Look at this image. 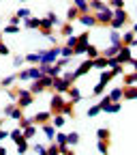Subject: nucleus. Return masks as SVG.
Returning <instances> with one entry per match:
<instances>
[{
  "mask_svg": "<svg viewBox=\"0 0 137 155\" xmlns=\"http://www.w3.org/2000/svg\"><path fill=\"white\" fill-rule=\"evenodd\" d=\"M75 43H77V37H75V35H69V37H67V45H71V48H73Z\"/></svg>",
  "mask_w": 137,
  "mask_h": 155,
  "instance_id": "nucleus-52",
  "label": "nucleus"
},
{
  "mask_svg": "<svg viewBox=\"0 0 137 155\" xmlns=\"http://www.w3.org/2000/svg\"><path fill=\"white\" fill-rule=\"evenodd\" d=\"M24 61H26V58H24V56H15V58H13V63H15L17 67H19V65H22Z\"/></svg>",
  "mask_w": 137,
  "mask_h": 155,
  "instance_id": "nucleus-56",
  "label": "nucleus"
},
{
  "mask_svg": "<svg viewBox=\"0 0 137 155\" xmlns=\"http://www.w3.org/2000/svg\"><path fill=\"white\" fill-rule=\"evenodd\" d=\"M137 82V71L135 73H129L126 78H124V84H135Z\"/></svg>",
  "mask_w": 137,
  "mask_h": 155,
  "instance_id": "nucleus-45",
  "label": "nucleus"
},
{
  "mask_svg": "<svg viewBox=\"0 0 137 155\" xmlns=\"http://www.w3.org/2000/svg\"><path fill=\"white\" fill-rule=\"evenodd\" d=\"M62 106H64V97H62V93H54L51 101H49V112H51V114L62 112Z\"/></svg>",
  "mask_w": 137,
  "mask_h": 155,
  "instance_id": "nucleus-5",
  "label": "nucleus"
},
{
  "mask_svg": "<svg viewBox=\"0 0 137 155\" xmlns=\"http://www.w3.org/2000/svg\"><path fill=\"white\" fill-rule=\"evenodd\" d=\"M0 127H2V119H0Z\"/></svg>",
  "mask_w": 137,
  "mask_h": 155,
  "instance_id": "nucleus-64",
  "label": "nucleus"
},
{
  "mask_svg": "<svg viewBox=\"0 0 137 155\" xmlns=\"http://www.w3.org/2000/svg\"><path fill=\"white\" fill-rule=\"evenodd\" d=\"M11 95L15 97V99H17L15 104H17L19 108H22V110H24V108H28V106H30V104L34 101V95L30 93V88H28V91H26V88H19V91H11Z\"/></svg>",
  "mask_w": 137,
  "mask_h": 155,
  "instance_id": "nucleus-1",
  "label": "nucleus"
},
{
  "mask_svg": "<svg viewBox=\"0 0 137 155\" xmlns=\"http://www.w3.org/2000/svg\"><path fill=\"white\" fill-rule=\"evenodd\" d=\"M54 84V78L51 75H47V73H43L39 80H32V86H30V93L32 95H39V93H43L45 88H49Z\"/></svg>",
  "mask_w": 137,
  "mask_h": 155,
  "instance_id": "nucleus-2",
  "label": "nucleus"
},
{
  "mask_svg": "<svg viewBox=\"0 0 137 155\" xmlns=\"http://www.w3.org/2000/svg\"><path fill=\"white\" fill-rule=\"evenodd\" d=\"M34 151H36V153H43V155H47V147H43V144H34Z\"/></svg>",
  "mask_w": 137,
  "mask_h": 155,
  "instance_id": "nucleus-53",
  "label": "nucleus"
},
{
  "mask_svg": "<svg viewBox=\"0 0 137 155\" xmlns=\"http://www.w3.org/2000/svg\"><path fill=\"white\" fill-rule=\"evenodd\" d=\"M67 93H69V97H71V99H73V101H79V99H82V93H79V88H77L75 84H71Z\"/></svg>",
  "mask_w": 137,
  "mask_h": 155,
  "instance_id": "nucleus-19",
  "label": "nucleus"
},
{
  "mask_svg": "<svg viewBox=\"0 0 137 155\" xmlns=\"http://www.w3.org/2000/svg\"><path fill=\"white\" fill-rule=\"evenodd\" d=\"M19 19H22V17H19V15L15 13L13 17H9V22H11V24H19Z\"/></svg>",
  "mask_w": 137,
  "mask_h": 155,
  "instance_id": "nucleus-57",
  "label": "nucleus"
},
{
  "mask_svg": "<svg viewBox=\"0 0 137 155\" xmlns=\"http://www.w3.org/2000/svg\"><path fill=\"white\" fill-rule=\"evenodd\" d=\"M109 39H111V43H114V45H122V35H120L118 30H111Z\"/></svg>",
  "mask_w": 137,
  "mask_h": 155,
  "instance_id": "nucleus-29",
  "label": "nucleus"
},
{
  "mask_svg": "<svg viewBox=\"0 0 137 155\" xmlns=\"http://www.w3.org/2000/svg\"><path fill=\"white\" fill-rule=\"evenodd\" d=\"M0 41H2V32H0Z\"/></svg>",
  "mask_w": 137,
  "mask_h": 155,
  "instance_id": "nucleus-63",
  "label": "nucleus"
},
{
  "mask_svg": "<svg viewBox=\"0 0 137 155\" xmlns=\"http://www.w3.org/2000/svg\"><path fill=\"white\" fill-rule=\"evenodd\" d=\"M90 69H92V58H86V61L75 69V75L77 78H82V75H86V73H90Z\"/></svg>",
  "mask_w": 137,
  "mask_h": 155,
  "instance_id": "nucleus-13",
  "label": "nucleus"
},
{
  "mask_svg": "<svg viewBox=\"0 0 137 155\" xmlns=\"http://www.w3.org/2000/svg\"><path fill=\"white\" fill-rule=\"evenodd\" d=\"M94 17H96V24H109L111 17H114V9H111V7H105V9H101V11H96Z\"/></svg>",
  "mask_w": 137,
  "mask_h": 155,
  "instance_id": "nucleus-6",
  "label": "nucleus"
},
{
  "mask_svg": "<svg viewBox=\"0 0 137 155\" xmlns=\"http://www.w3.org/2000/svg\"><path fill=\"white\" fill-rule=\"evenodd\" d=\"M15 80H17V73H13V75H9V78H5V80L0 82V86H11Z\"/></svg>",
  "mask_w": 137,
  "mask_h": 155,
  "instance_id": "nucleus-42",
  "label": "nucleus"
},
{
  "mask_svg": "<svg viewBox=\"0 0 137 155\" xmlns=\"http://www.w3.org/2000/svg\"><path fill=\"white\" fill-rule=\"evenodd\" d=\"M111 78H116V71H114V69H109V71H103V73H101V78H99V82L107 84V82L111 80Z\"/></svg>",
  "mask_w": 137,
  "mask_h": 155,
  "instance_id": "nucleus-26",
  "label": "nucleus"
},
{
  "mask_svg": "<svg viewBox=\"0 0 137 155\" xmlns=\"http://www.w3.org/2000/svg\"><path fill=\"white\" fill-rule=\"evenodd\" d=\"M2 32H7V35H15V32H19V24H9V26H5Z\"/></svg>",
  "mask_w": 137,
  "mask_h": 155,
  "instance_id": "nucleus-38",
  "label": "nucleus"
},
{
  "mask_svg": "<svg viewBox=\"0 0 137 155\" xmlns=\"http://www.w3.org/2000/svg\"><path fill=\"white\" fill-rule=\"evenodd\" d=\"M71 84H73V82H69L64 75H56V78H54V84H51V86H54V91H56V93H67Z\"/></svg>",
  "mask_w": 137,
  "mask_h": 155,
  "instance_id": "nucleus-8",
  "label": "nucleus"
},
{
  "mask_svg": "<svg viewBox=\"0 0 137 155\" xmlns=\"http://www.w3.org/2000/svg\"><path fill=\"white\" fill-rule=\"evenodd\" d=\"M73 5L79 9V13H88L90 7H88V0H73Z\"/></svg>",
  "mask_w": 137,
  "mask_h": 155,
  "instance_id": "nucleus-25",
  "label": "nucleus"
},
{
  "mask_svg": "<svg viewBox=\"0 0 137 155\" xmlns=\"http://www.w3.org/2000/svg\"><path fill=\"white\" fill-rule=\"evenodd\" d=\"M0 155H7V149L5 147H0Z\"/></svg>",
  "mask_w": 137,
  "mask_h": 155,
  "instance_id": "nucleus-60",
  "label": "nucleus"
},
{
  "mask_svg": "<svg viewBox=\"0 0 137 155\" xmlns=\"http://www.w3.org/2000/svg\"><path fill=\"white\" fill-rule=\"evenodd\" d=\"M77 17H79V9H77L75 5L69 7V11H67V22H75Z\"/></svg>",
  "mask_w": 137,
  "mask_h": 155,
  "instance_id": "nucleus-20",
  "label": "nucleus"
},
{
  "mask_svg": "<svg viewBox=\"0 0 137 155\" xmlns=\"http://www.w3.org/2000/svg\"><path fill=\"white\" fill-rule=\"evenodd\" d=\"M109 97H111V101H122V88H114L109 93Z\"/></svg>",
  "mask_w": 137,
  "mask_h": 155,
  "instance_id": "nucleus-34",
  "label": "nucleus"
},
{
  "mask_svg": "<svg viewBox=\"0 0 137 155\" xmlns=\"http://www.w3.org/2000/svg\"><path fill=\"white\" fill-rule=\"evenodd\" d=\"M122 99H126V101L137 99V86L135 84H124L122 86Z\"/></svg>",
  "mask_w": 137,
  "mask_h": 155,
  "instance_id": "nucleus-10",
  "label": "nucleus"
},
{
  "mask_svg": "<svg viewBox=\"0 0 137 155\" xmlns=\"http://www.w3.org/2000/svg\"><path fill=\"white\" fill-rule=\"evenodd\" d=\"M92 67H99V69H107V56L99 54L96 58H92Z\"/></svg>",
  "mask_w": 137,
  "mask_h": 155,
  "instance_id": "nucleus-16",
  "label": "nucleus"
},
{
  "mask_svg": "<svg viewBox=\"0 0 137 155\" xmlns=\"http://www.w3.org/2000/svg\"><path fill=\"white\" fill-rule=\"evenodd\" d=\"M13 108H15V104H9V106H7V108H5V114H7V116H9V114H11V110H13Z\"/></svg>",
  "mask_w": 137,
  "mask_h": 155,
  "instance_id": "nucleus-58",
  "label": "nucleus"
},
{
  "mask_svg": "<svg viewBox=\"0 0 137 155\" xmlns=\"http://www.w3.org/2000/svg\"><path fill=\"white\" fill-rule=\"evenodd\" d=\"M96 149H99L101 153H109V142H107V140H99V144H96Z\"/></svg>",
  "mask_w": 137,
  "mask_h": 155,
  "instance_id": "nucleus-41",
  "label": "nucleus"
},
{
  "mask_svg": "<svg viewBox=\"0 0 137 155\" xmlns=\"http://www.w3.org/2000/svg\"><path fill=\"white\" fill-rule=\"evenodd\" d=\"M109 136H111V131L107 127H99V129H96V138H99V140H107L109 142Z\"/></svg>",
  "mask_w": 137,
  "mask_h": 155,
  "instance_id": "nucleus-22",
  "label": "nucleus"
},
{
  "mask_svg": "<svg viewBox=\"0 0 137 155\" xmlns=\"http://www.w3.org/2000/svg\"><path fill=\"white\" fill-rule=\"evenodd\" d=\"M99 112H101V106H99V104H96V106H90V108H88V116H96Z\"/></svg>",
  "mask_w": 137,
  "mask_h": 155,
  "instance_id": "nucleus-46",
  "label": "nucleus"
},
{
  "mask_svg": "<svg viewBox=\"0 0 137 155\" xmlns=\"http://www.w3.org/2000/svg\"><path fill=\"white\" fill-rule=\"evenodd\" d=\"M116 61H118L120 65H126L133 61V54H131V45H120L118 54H116Z\"/></svg>",
  "mask_w": 137,
  "mask_h": 155,
  "instance_id": "nucleus-7",
  "label": "nucleus"
},
{
  "mask_svg": "<svg viewBox=\"0 0 137 155\" xmlns=\"http://www.w3.org/2000/svg\"><path fill=\"white\" fill-rule=\"evenodd\" d=\"M58 24V19H56V13H49L47 17L41 19V26H39V30H41L43 37H51V28Z\"/></svg>",
  "mask_w": 137,
  "mask_h": 155,
  "instance_id": "nucleus-4",
  "label": "nucleus"
},
{
  "mask_svg": "<svg viewBox=\"0 0 137 155\" xmlns=\"http://www.w3.org/2000/svg\"><path fill=\"white\" fill-rule=\"evenodd\" d=\"M58 153H60V147H58L56 140H51V144L47 147V155H58Z\"/></svg>",
  "mask_w": 137,
  "mask_h": 155,
  "instance_id": "nucleus-35",
  "label": "nucleus"
},
{
  "mask_svg": "<svg viewBox=\"0 0 137 155\" xmlns=\"http://www.w3.org/2000/svg\"><path fill=\"white\" fill-rule=\"evenodd\" d=\"M86 54H88V58H96V56H99L101 52L96 50L94 45H90V43H88V48H86Z\"/></svg>",
  "mask_w": 137,
  "mask_h": 155,
  "instance_id": "nucleus-37",
  "label": "nucleus"
},
{
  "mask_svg": "<svg viewBox=\"0 0 137 155\" xmlns=\"http://www.w3.org/2000/svg\"><path fill=\"white\" fill-rule=\"evenodd\" d=\"M118 50H120V45H109V48H105V52H101L103 56H107V58H111V56H116V54H118Z\"/></svg>",
  "mask_w": 137,
  "mask_h": 155,
  "instance_id": "nucleus-28",
  "label": "nucleus"
},
{
  "mask_svg": "<svg viewBox=\"0 0 137 155\" xmlns=\"http://www.w3.org/2000/svg\"><path fill=\"white\" fill-rule=\"evenodd\" d=\"M41 75H43L41 65H34V67H30V69H28V78H30V80H39Z\"/></svg>",
  "mask_w": 137,
  "mask_h": 155,
  "instance_id": "nucleus-17",
  "label": "nucleus"
},
{
  "mask_svg": "<svg viewBox=\"0 0 137 155\" xmlns=\"http://www.w3.org/2000/svg\"><path fill=\"white\" fill-rule=\"evenodd\" d=\"M88 7H90L92 11H101V9H105L107 5L103 2V0H88Z\"/></svg>",
  "mask_w": 137,
  "mask_h": 155,
  "instance_id": "nucleus-24",
  "label": "nucleus"
},
{
  "mask_svg": "<svg viewBox=\"0 0 137 155\" xmlns=\"http://www.w3.org/2000/svg\"><path fill=\"white\" fill-rule=\"evenodd\" d=\"M9 116H11L13 121H19V119H22V116H24V112H22V108H19V106L15 104V108L11 110V114H9Z\"/></svg>",
  "mask_w": 137,
  "mask_h": 155,
  "instance_id": "nucleus-31",
  "label": "nucleus"
},
{
  "mask_svg": "<svg viewBox=\"0 0 137 155\" xmlns=\"http://www.w3.org/2000/svg\"><path fill=\"white\" fill-rule=\"evenodd\" d=\"M131 63H133V67H135V69H137V61H135V58H133V61H131Z\"/></svg>",
  "mask_w": 137,
  "mask_h": 155,
  "instance_id": "nucleus-61",
  "label": "nucleus"
},
{
  "mask_svg": "<svg viewBox=\"0 0 137 155\" xmlns=\"http://www.w3.org/2000/svg\"><path fill=\"white\" fill-rule=\"evenodd\" d=\"M43 134L47 136V140H54V136H56V125H51V121H49V123H43Z\"/></svg>",
  "mask_w": 137,
  "mask_h": 155,
  "instance_id": "nucleus-18",
  "label": "nucleus"
},
{
  "mask_svg": "<svg viewBox=\"0 0 137 155\" xmlns=\"http://www.w3.org/2000/svg\"><path fill=\"white\" fill-rule=\"evenodd\" d=\"M41 26V17H28L26 19V28H39Z\"/></svg>",
  "mask_w": 137,
  "mask_h": 155,
  "instance_id": "nucleus-30",
  "label": "nucleus"
},
{
  "mask_svg": "<svg viewBox=\"0 0 137 155\" xmlns=\"http://www.w3.org/2000/svg\"><path fill=\"white\" fill-rule=\"evenodd\" d=\"M133 32H135V35H137V24H135V26H133Z\"/></svg>",
  "mask_w": 137,
  "mask_h": 155,
  "instance_id": "nucleus-62",
  "label": "nucleus"
},
{
  "mask_svg": "<svg viewBox=\"0 0 137 155\" xmlns=\"http://www.w3.org/2000/svg\"><path fill=\"white\" fill-rule=\"evenodd\" d=\"M62 35L64 37H69V35H73V22H67V24H62Z\"/></svg>",
  "mask_w": 137,
  "mask_h": 155,
  "instance_id": "nucleus-39",
  "label": "nucleus"
},
{
  "mask_svg": "<svg viewBox=\"0 0 137 155\" xmlns=\"http://www.w3.org/2000/svg\"><path fill=\"white\" fill-rule=\"evenodd\" d=\"M9 54H11V52H9V48H7L2 41H0V56H9Z\"/></svg>",
  "mask_w": 137,
  "mask_h": 155,
  "instance_id": "nucleus-51",
  "label": "nucleus"
},
{
  "mask_svg": "<svg viewBox=\"0 0 137 155\" xmlns=\"http://www.w3.org/2000/svg\"><path fill=\"white\" fill-rule=\"evenodd\" d=\"M77 41H79V43H90V35H88V32L77 35Z\"/></svg>",
  "mask_w": 137,
  "mask_h": 155,
  "instance_id": "nucleus-47",
  "label": "nucleus"
},
{
  "mask_svg": "<svg viewBox=\"0 0 137 155\" xmlns=\"http://www.w3.org/2000/svg\"><path fill=\"white\" fill-rule=\"evenodd\" d=\"M135 39V32L131 30V32H124V37H122V45H131V41Z\"/></svg>",
  "mask_w": 137,
  "mask_h": 155,
  "instance_id": "nucleus-40",
  "label": "nucleus"
},
{
  "mask_svg": "<svg viewBox=\"0 0 137 155\" xmlns=\"http://www.w3.org/2000/svg\"><path fill=\"white\" fill-rule=\"evenodd\" d=\"M2 138H9V131H5L2 127H0V140H2Z\"/></svg>",
  "mask_w": 137,
  "mask_h": 155,
  "instance_id": "nucleus-59",
  "label": "nucleus"
},
{
  "mask_svg": "<svg viewBox=\"0 0 137 155\" xmlns=\"http://www.w3.org/2000/svg\"><path fill=\"white\" fill-rule=\"evenodd\" d=\"M60 56V48H51L47 52H43V58H41V65H54Z\"/></svg>",
  "mask_w": 137,
  "mask_h": 155,
  "instance_id": "nucleus-9",
  "label": "nucleus"
},
{
  "mask_svg": "<svg viewBox=\"0 0 137 155\" xmlns=\"http://www.w3.org/2000/svg\"><path fill=\"white\" fill-rule=\"evenodd\" d=\"M17 15H19V17H30V11H28V9H19Z\"/></svg>",
  "mask_w": 137,
  "mask_h": 155,
  "instance_id": "nucleus-54",
  "label": "nucleus"
},
{
  "mask_svg": "<svg viewBox=\"0 0 137 155\" xmlns=\"http://www.w3.org/2000/svg\"><path fill=\"white\" fill-rule=\"evenodd\" d=\"M120 108H122V104H120V101H111V104H109V106H107V108H105L103 112H109V114H116V112H120Z\"/></svg>",
  "mask_w": 137,
  "mask_h": 155,
  "instance_id": "nucleus-27",
  "label": "nucleus"
},
{
  "mask_svg": "<svg viewBox=\"0 0 137 155\" xmlns=\"http://www.w3.org/2000/svg\"><path fill=\"white\" fill-rule=\"evenodd\" d=\"M15 147H17V153H26L28 151V138H22L19 142H15Z\"/></svg>",
  "mask_w": 137,
  "mask_h": 155,
  "instance_id": "nucleus-33",
  "label": "nucleus"
},
{
  "mask_svg": "<svg viewBox=\"0 0 137 155\" xmlns=\"http://www.w3.org/2000/svg\"><path fill=\"white\" fill-rule=\"evenodd\" d=\"M103 88H105V84H103V82H99V84L94 86V91H92V93H94V95H103Z\"/></svg>",
  "mask_w": 137,
  "mask_h": 155,
  "instance_id": "nucleus-50",
  "label": "nucleus"
},
{
  "mask_svg": "<svg viewBox=\"0 0 137 155\" xmlns=\"http://www.w3.org/2000/svg\"><path fill=\"white\" fill-rule=\"evenodd\" d=\"M51 121V112H36L32 116V123L34 125H43V123H49Z\"/></svg>",
  "mask_w": 137,
  "mask_h": 155,
  "instance_id": "nucleus-12",
  "label": "nucleus"
},
{
  "mask_svg": "<svg viewBox=\"0 0 137 155\" xmlns=\"http://www.w3.org/2000/svg\"><path fill=\"white\" fill-rule=\"evenodd\" d=\"M75 104L77 101H64V106H62V114H67V116H71V119H73V116H75Z\"/></svg>",
  "mask_w": 137,
  "mask_h": 155,
  "instance_id": "nucleus-14",
  "label": "nucleus"
},
{
  "mask_svg": "<svg viewBox=\"0 0 137 155\" xmlns=\"http://www.w3.org/2000/svg\"><path fill=\"white\" fill-rule=\"evenodd\" d=\"M67 142H69L71 147H75L77 142H79V134H77V131H71V134H67Z\"/></svg>",
  "mask_w": 137,
  "mask_h": 155,
  "instance_id": "nucleus-32",
  "label": "nucleus"
},
{
  "mask_svg": "<svg viewBox=\"0 0 137 155\" xmlns=\"http://www.w3.org/2000/svg\"><path fill=\"white\" fill-rule=\"evenodd\" d=\"M24 58H26V61H28L30 65H41V58H43V52H36V54L32 52V54H26Z\"/></svg>",
  "mask_w": 137,
  "mask_h": 155,
  "instance_id": "nucleus-15",
  "label": "nucleus"
},
{
  "mask_svg": "<svg viewBox=\"0 0 137 155\" xmlns=\"http://www.w3.org/2000/svg\"><path fill=\"white\" fill-rule=\"evenodd\" d=\"M77 19H79V22L84 24V26H88V28H92V26H96V17L88 11V13H79V17H77Z\"/></svg>",
  "mask_w": 137,
  "mask_h": 155,
  "instance_id": "nucleus-11",
  "label": "nucleus"
},
{
  "mask_svg": "<svg viewBox=\"0 0 137 155\" xmlns=\"http://www.w3.org/2000/svg\"><path fill=\"white\" fill-rule=\"evenodd\" d=\"M126 22H129V15H126V11H124V9H114V17H111L109 26H111L114 30H120V28H122Z\"/></svg>",
  "mask_w": 137,
  "mask_h": 155,
  "instance_id": "nucleus-3",
  "label": "nucleus"
},
{
  "mask_svg": "<svg viewBox=\"0 0 137 155\" xmlns=\"http://www.w3.org/2000/svg\"><path fill=\"white\" fill-rule=\"evenodd\" d=\"M51 121H54V125H56V129H58V127H62V125L67 123V114L58 112V114H54V119H51Z\"/></svg>",
  "mask_w": 137,
  "mask_h": 155,
  "instance_id": "nucleus-21",
  "label": "nucleus"
},
{
  "mask_svg": "<svg viewBox=\"0 0 137 155\" xmlns=\"http://www.w3.org/2000/svg\"><path fill=\"white\" fill-rule=\"evenodd\" d=\"M109 5L114 9H124V0H109Z\"/></svg>",
  "mask_w": 137,
  "mask_h": 155,
  "instance_id": "nucleus-48",
  "label": "nucleus"
},
{
  "mask_svg": "<svg viewBox=\"0 0 137 155\" xmlns=\"http://www.w3.org/2000/svg\"><path fill=\"white\" fill-rule=\"evenodd\" d=\"M9 138L13 140V142H19L24 138V131H22V127H17V129H13V131H9Z\"/></svg>",
  "mask_w": 137,
  "mask_h": 155,
  "instance_id": "nucleus-23",
  "label": "nucleus"
},
{
  "mask_svg": "<svg viewBox=\"0 0 137 155\" xmlns=\"http://www.w3.org/2000/svg\"><path fill=\"white\" fill-rule=\"evenodd\" d=\"M109 104H111V97H109V95H105V97H103V99L99 101V106H101V112H103V110H105V108H107Z\"/></svg>",
  "mask_w": 137,
  "mask_h": 155,
  "instance_id": "nucleus-44",
  "label": "nucleus"
},
{
  "mask_svg": "<svg viewBox=\"0 0 137 155\" xmlns=\"http://www.w3.org/2000/svg\"><path fill=\"white\" fill-rule=\"evenodd\" d=\"M17 80H30V78H28V71H19V73H17Z\"/></svg>",
  "mask_w": 137,
  "mask_h": 155,
  "instance_id": "nucleus-55",
  "label": "nucleus"
},
{
  "mask_svg": "<svg viewBox=\"0 0 137 155\" xmlns=\"http://www.w3.org/2000/svg\"><path fill=\"white\" fill-rule=\"evenodd\" d=\"M28 125H32V119H26V116H22V119H19V127H28Z\"/></svg>",
  "mask_w": 137,
  "mask_h": 155,
  "instance_id": "nucleus-49",
  "label": "nucleus"
},
{
  "mask_svg": "<svg viewBox=\"0 0 137 155\" xmlns=\"http://www.w3.org/2000/svg\"><path fill=\"white\" fill-rule=\"evenodd\" d=\"M60 54H62L64 58H71V56H75V52H73V48H71V45H64V48L60 50Z\"/></svg>",
  "mask_w": 137,
  "mask_h": 155,
  "instance_id": "nucleus-43",
  "label": "nucleus"
},
{
  "mask_svg": "<svg viewBox=\"0 0 137 155\" xmlns=\"http://www.w3.org/2000/svg\"><path fill=\"white\" fill-rule=\"evenodd\" d=\"M54 140H56L58 144H69V142H67V134H62V131H56Z\"/></svg>",
  "mask_w": 137,
  "mask_h": 155,
  "instance_id": "nucleus-36",
  "label": "nucleus"
}]
</instances>
